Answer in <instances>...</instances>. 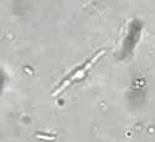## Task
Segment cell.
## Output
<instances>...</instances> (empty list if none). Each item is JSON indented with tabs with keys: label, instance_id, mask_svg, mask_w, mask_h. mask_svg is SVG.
Returning a JSON list of instances; mask_svg holds the SVG:
<instances>
[{
	"label": "cell",
	"instance_id": "6da1fadb",
	"mask_svg": "<svg viewBox=\"0 0 155 142\" xmlns=\"http://www.w3.org/2000/svg\"><path fill=\"white\" fill-rule=\"evenodd\" d=\"M102 54H104V50H102L101 53H98V54H97V55H96L93 59L89 60V61L86 64V65H84L83 68H81L80 70H77V71H76V72H74V74H73V75L70 77V79H68L67 81H64V82L62 84V86H61V87L57 90V91H56V92H54V96H56L57 94H60V92L62 91V90H63L64 87H67V86H68L71 82H73V81H76V80H80V79H82V77L84 76V74H86V71H87V70H88L89 68H91V66L93 65V64H94V62H96V61H97V60L101 57V55H102Z\"/></svg>",
	"mask_w": 155,
	"mask_h": 142
},
{
	"label": "cell",
	"instance_id": "7a4b0ae2",
	"mask_svg": "<svg viewBox=\"0 0 155 142\" xmlns=\"http://www.w3.org/2000/svg\"><path fill=\"white\" fill-rule=\"evenodd\" d=\"M38 138H44V140H55L54 136H51V137H47V136H41V135H37Z\"/></svg>",
	"mask_w": 155,
	"mask_h": 142
}]
</instances>
